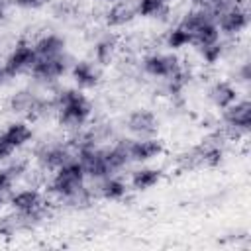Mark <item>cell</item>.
<instances>
[{
  "label": "cell",
  "mask_w": 251,
  "mask_h": 251,
  "mask_svg": "<svg viewBox=\"0 0 251 251\" xmlns=\"http://www.w3.org/2000/svg\"><path fill=\"white\" fill-rule=\"evenodd\" d=\"M47 192L55 200L75 208L88 206L96 198V190L88 186L86 171L76 157H73L71 161H67L65 165H61L51 173L47 182Z\"/></svg>",
  "instance_id": "cell-1"
},
{
  "label": "cell",
  "mask_w": 251,
  "mask_h": 251,
  "mask_svg": "<svg viewBox=\"0 0 251 251\" xmlns=\"http://www.w3.org/2000/svg\"><path fill=\"white\" fill-rule=\"evenodd\" d=\"M51 96H53V116L63 129L73 133L88 126L94 114V106L84 90L76 86H65Z\"/></svg>",
  "instance_id": "cell-2"
},
{
  "label": "cell",
  "mask_w": 251,
  "mask_h": 251,
  "mask_svg": "<svg viewBox=\"0 0 251 251\" xmlns=\"http://www.w3.org/2000/svg\"><path fill=\"white\" fill-rule=\"evenodd\" d=\"M178 24L190 33V47H194V49H200V47H206V45H212V43L224 39L214 16L198 6H192L178 20Z\"/></svg>",
  "instance_id": "cell-3"
},
{
  "label": "cell",
  "mask_w": 251,
  "mask_h": 251,
  "mask_svg": "<svg viewBox=\"0 0 251 251\" xmlns=\"http://www.w3.org/2000/svg\"><path fill=\"white\" fill-rule=\"evenodd\" d=\"M8 108L12 114L24 120H39L53 114V96L39 94L31 88H20L8 98Z\"/></svg>",
  "instance_id": "cell-4"
},
{
  "label": "cell",
  "mask_w": 251,
  "mask_h": 251,
  "mask_svg": "<svg viewBox=\"0 0 251 251\" xmlns=\"http://www.w3.org/2000/svg\"><path fill=\"white\" fill-rule=\"evenodd\" d=\"M251 129V102L247 96H239L231 106L222 110V129L218 131L226 139H243Z\"/></svg>",
  "instance_id": "cell-5"
},
{
  "label": "cell",
  "mask_w": 251,
  "mask_h": 251,
  "mask_svg": "<svg viewBox=\"0 0 251 251\" xmlns=\"http://www.w3.org/2000/svg\"><path fill=\"white\" fill-rule=\"evenodd\" d=\"M71 63L73 61H71L69 53L55 55V57H37V61L33 63V67L29 71V76L39 86H53L65 75H69Z\"/></svg>",
  "instance_id": "cell-6"
},
{
  "label": "cell",
  "mask_w": 251,
  "mask_h": 251,
  "mask_svg": "<svg viewBox=\"0 0 251 251\" xmlns=\"http://www.w3.org/2000/svg\"><path fill=\"white\" fill-rule=\"evenodd\" d=\"M180 67H182V61L175 51H151L143 55L139 61L141 73L155 80H165L176 75Z\"/></svg>",
  "instance_id": "cell-7"
},
{
  "label": "cell",
  "mask_w": 251,
  "mask_h": 251,
  "mask_svg": "<svg viewBox=\"0 0 251 251\" xmlns=\"http://www.w3.org/2000/svg\"><path fill=\"white\" fill-rule=\"evenodd\" d=\"M37 61V53H35V47H33V41L29 39H18L12 49L8 51V55L4 57V69L12 78L20 76V75H29L33 63Z\"/></svg>",
  "instance_id": "cell-8"
},
{
  "label": "cell",
  "mask_w": 251,
  "mask_h": 251,
  "mask_svg": "<svg viewBox=\"0 0 251 251\" xmlns=\"http://www.w3.org/2000/svg\"><path fill=\"white\" fill-rule=\"evenodd\" d=\"M35 161L43 171L53 173L55 169H59L61 165H65L67 161H71L75 157L73 147L69 145V141H43L35 147Z\"/></svg>",
  "instance_id": "cell-9"
},
{
  "label": "cell",
  "mask_w": 251,
  "mask_h": 251,
  "mask_svg": "<svg viewBox=\"0 0 251 251\" xmlns=\"http://www.w3.org/2000/svg\"><path fill=\"white\" fill-rule=\"evenodd\" d=\"M126 147H127V155H129L131 165L151 163L165 153V143L157 135H153V137H127Z\"/></svg>",
  "instance_id": "cell-10"
},
{
  "label": "cell",
  "mask_w": 251,
  "mask_h": 251,
  "mask_svg": "<svg viewBox=\"0 0 251 251\" xmlns=\"http://www.w3.org/2000/svg\"><path fill=\"white\" fill-rule=\"evenodd\" d=\"M124 127L131 137H153L159 133L161 120L149 108H135L126 116Z\"/></svg>",
  "instance_id": "cell-11"
},
{
  "label": "cell",
  "mask_w": 251,
  "mask_h": 251,
  "mask_svg": "<svg viewBox=\"0 0 251 251\" xmlns=\"http://www.w3.org/2000/svg\"><path fill=\"white\" fill-rule=\"evenodd\" d=\"M31 141H33V127H31L29 120H24V118H18V120L10 122L0 131V143L12 153L24 149Z\"/></svg>",
  "instance_id": "cell-12"
},
{
  "label": "cell",
  "mask_w": 251,
  "mask_h": 251,
  "mask_svg": "<svg viewBox=\"0 0 251 251\" xmlns=\"http://www.w3.org/2000/svg\"><path fill=\"white\" fill-rule=\"evenodd\" d=\"M69 75L73 78V86L80 88V90H92L100 84L102 80V71H100V65L94 63L92 59H78V61H73L71 63V69H69Z\"/></svg>",
  "instance_id": "cell-13"
},
{
  "label": "cell",
  "mask_w": 251,
  "mask_h": 251,
  "mask_svg": "<svg viewBox=\"0 0 251 251\" xmlns=\"http://www.w3.org/2000/svg\"><path fill=\"white\" fill-rule=\"evenodd\" d=\"M249 20H251V16H249V8L245 4V6H237V8H231L224 14H220L216 18V24H218L222 37H237L247 31Z\"/></svg>",
  "instance_id": "cell-14"
},
{
  "label": "cell",
  "mask_w": 251,
  "mask_h": 251,
  "mask_svg": "<svg viewBox=\"0 0 251 251\" xmlns=\"http://www.w3.org/2000/svg\"><path fill=\"white\" fill-rule=\"evenodd\" d=\"M102 16H104V25L108 29L126 27V25H129L137 18L133 0H118L114 4H108Z\"/></svg>",
  "instance_id": "cell-15"
},
{
  "label": "cell",
  "mask_w": 251,
  "mask_h": 251,
  "mask_svg": "<svg viewBox=\"0 0 251 251\" xmlns=\"http://www.w3.org/2000/svg\"><path fill=\"white\" fill-rule=\"evenodd\" d=\"M163 176H165V173L161 167H153V165L145 163V165H139L137 169H133L129 173L127 184L135 192H147V190L155 188L157 184H161Z\"/></svg>",
  "instance_id": "cell-16"
},
{
  "label": "cell",
  "mask_w": 251,
  "mask_h": 251,
  "mask_svg": "<svg viewBox=\"0 0 251 251\" xmlns=\"http://www.w3.org/2000/svg\"><path fill=\"white\" fill-rule=\"evenodd\" d=\"M129 192V184L122 175H110L96 182V198L106 202H122Z\"/></svg>",
  "instance_id": "cell-17"
},
{
  "label": "cell",
  "mask_w": 251,
  "mask_h": 251,
  "mask_svg": "<svg viewBox=\"0 0 251 251\" xmlns=\"http://www.w3.org/2000/svg\"><path fill=\"white\" fill-rule=\"evenodd\" d=\"M239 88L233 80H227V78H222V80H216L210 88H208V98L212 102V106H216L218 110H224L227 106H231L237 98H239Z\"/></svg>",
  "instance_id": "cell-18"
},
{
  "label": "cell",
  "mask_w": 251,
  "mask_h": 251,
  "mask_svg": "<svg viewBox=\"0 0 251 251\" xmlns=\"http://www.w3.org/2000/svg\"><path fill=\"white\" fill-rule=\"evenodd\" d=\"M118 51H120V39L114 35V33H104V35H100L94 43H92V51H90V59L94 61V63H98L100 67H104V65H110L114 59H116V55H118Z\"/></svg>",
  "instance_id": "cell-19"
},
{
  "label": "cell",
  "mask_w": 251,
  "mask_h": 251,
  "mask_svg": "<svg viewBox=\"0 0 251 251\" xmlns=\"http://www.w3.org/2000/svg\"><path fill=\"white\" fill-rule=\"evenodd\" d=\"M37 57H55L67 53V37L57 31H45L33 41Z\"/></svg>",
  "instance_id": "cell-20"
},
{
  "label": "cell",
  "mask_w": 251,
  "mask_h": 251,
  "mask_svg": "<svg viewBox=\"0 0 251 251\" xmlns=\"http://www.w3.org/2000/svg\"><path fill=\"white\" fill-rule=\"evenodd\" d=\"M137 18L145 20H165L171 12L169 0H133Z\"/></svg>",
  "instance_id": "cell-21"
},
{
  "label": "cell",
  "mask_w": 251,
  "mask_h": 251,
  "mask_svg": "<svg viewBox=\"0 0 251 251\" xmlns=\"http://www.w3.org/2000/svg\"><path fill=\"white\" fill-rule=\"evenodd\" d=\"M196 149V157H198V167H206V169H216L224 163V147L218 141H204L202 145L194 147Z\"/></svg>",
  "instance_id": "cell-22"
},
{
  "label": "cell",
  "mask_w": 251,
  "mask_h": 251,
  "mask_svg": "<svg viewBox=\"0 0 251 251\" xmlns=\"http://www.w3.org/2000/svg\"><path fill=\"white\" fill-rule=\"evenodd\" d=\"M163 43L169 51H180V49H186L190 47V33L180 25V24H175L173 27H169L163 35Z\"/></svg>",
  "instance_id": "cell-23"
},
{
  "label": "cell",
  "mask_w": 251,
  "mask_h": 251,
  "mask_svg": "<svg viewBox=\"0 0 251 251\" xmlns=\"http://www.w3.org/2000/svg\"><path fill=\"white\" fill-rule=\"evenodd\" d=\"M196 51H198V57L204 65H218L226 55V43H224V39H220V41L206 45V47H200Z\"/></svg>",
  "instance_id": "cell-24"
},
{
  "label": "cell",
  "mask_w": 251,
  "mask_h": 251,
  "mask_svg": "<svg viewBox=\"0 0 251 251\" xmlns=\"http://www.w3.org/2000/svg\"><path fill=\"white\" fill-rule=\"evenodd\" d=\"M16 176L14 173L8 169V165H2L0 167V196L8 198V194L14 190V184H16Z\"/></svg>",
  "instance_id": "cell-25"
},
{
  "label": "cell",
  "mask_w": 251,
  "mask_h": 251,
  "mask_svg": "<svg viewBox=\"0 0 251 251\" xmlns=\"http://www.w3.org/2000/svg\"><path fill=\"white\" fill-rule=\"evenodd\" d=\"M249 80H251V65L249 61H243L235 69V84H249Z\"/></svg>",
  "instance_id": "cell-26"
},
{
  "label": "cell",
  "mask_w": 251,
  "mask_h": 251,
  "mask_svg": "<svg viewBox=\"0 0 251 251\" xmlns=\"http://www.w3.org/2000/svg\"><path fill=\"white\" fill-rule=\"evenodd\" d=\"M10 2L20 10H41L43 6L49 4V0H10Z\"/></svg>",
  "instance_id": "cell-27"
},
{
  "label": "cell",
  "mask_w": 251,
  "mask_h": 251,
  "mask_svg": "<svg viewBox=\"0 0 251 251\" xmlns=\"http://www.w3.org/2000/svg\"><path fill=\"white\" fill-rule=\"evenodd\" d=\"M10 6H12V2H10V0H0V22H4V20H6Z\"/></svg>",
  "instance_id": "cell-28"
},
{
  "label": "cell",
  "mask_w": 251,
  "mask_h": 251,
  "mask_svg": "<svg viewBox=\"0 0 251 251\" xmlns=\"http://www.w3.org/2000/svg\"><path fill=\"white\" fill-rule=\"evenodd\" d=\"M8 80H10V76H8L6 69H4V63L0 61V86H4V84H6Z\"/></svg>",
  "instance_id": "cell-29"
},
{
  "label": "cell",
  "mask_w": 251,
  "mask_h": 251,
  "mask_svg": "<svg viewBox=\"0 0 251 251\" xmlns=\"http://www.w3.org/2000/svg\"><path fill=\"white\" fill-rule=\"evenodd\" d=\"M96 2H100V4H106V6H108V4H114V2H118V0H96Z\"/></svg>",
  "instance_id": "cell-30"
},
{
  "label": "cell",
  "mask_w": 251,
  "mask_h": 251,
  "mask_svg": "<svg viewBox=\"0 0 251 251\" xmlns=\"http://www.w3.org/2000/svg\"><path fill=\"white\" fill-rule=\"evenodd\" d=\"M4 204H6V198H4V196H0V212H2V208H4Z\"/></svg>",
  "instance_id": "cell-31"
},
{
  "label": "cell",
  "mask_w": 251,
  "mask_h": 251,
  "mask_svg": "<svg viewBox=\"0 0 251 251\" xmlns=\"http://www.w3.org/2000/svg\"><path fill=\"white\" fill-rule=\"evenodd\" d=\"M169 2H173V0H169Z\"/></svg>",
  "instance_id": "cell-32"
}]
</instances>
